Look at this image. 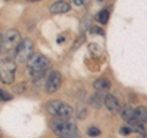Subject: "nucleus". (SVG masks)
Returning a JSON list of instances; mask_svg holds the SVG:
<instances>
[{"mask_svg": "<svg viewBox=\"0 0 147 138\" xmlns=\"http://www.w3.org/2000/svg\"><path fill=\"white\" fill-rule=\"evenodd\" d=\"M52 130L60 137H75L77 135V127L75 122H72L70 118H60L58 117L52 121Z\"/></svg>", "mask_w": 147, "mask_h": 138, "instance_id": "obj_1", "label": "nucleus"}, {"mask_svg": "<svg viewBox=\"0 0 147 138\" xmlns=\"http://www.w3.org/2000/svg\"><path fill=\"white\" fill-rule=\"evenodd\" d=\"M27 68L32 73V75H42L50 68V62L47 57L40 53H32V56L27 61Z\"/></svg>", "mask_w": 147, "mask_h": 138, "instance_id": "obj_2", "label": "nucleus"}, {"mask_svg": "<svg viewBox=\"0 0 147 138\" xmlns=\"http://www.w3.org/2000/svg\"><path fill=\"white\" fill-rule=\"evenodd\" d=\"M21 41V35L17 30H7L0 36V51L9 52V51L16 48Z\"/></svg>", "mask_w": 147, "mask_h": 138, "instance_id": "obj_3", "label": "nucleus"}, {"mask_svg": "<svg viewBox=\"0 0 147 138\" xmlns=\"http://www.w3.org/2000/svg\"><path fill=\"white\" fill-rule=\"evenodd\" d=\"M33 47L34 44L31 38L22 40L15 49V61L18 63L27 62L28 58L32 56V53H33Z\"/></svg>", "mask_w": 147, "mask_h": 138, "instance_id": "obj_4", "label": "nucleus"}, {"mask_svg": "<svg viewBox=\"0 0 147 138\" xmlns=\"http://www.w3.org/2000/svg\"><path fill=\"white\" fill-rule=\"evenodd\" d=\"M16 64L11 59H3L0 62V80L4 84H12L15 80Z\"/></svg>", "mask_w": 147, "mask_h": 138, "instance_id": "obj_5", "label": "nucleus"}, {"mask_svg": "<svg viewBox=\"0 0 147 138\" xmlns=\"http://www.w3.org/2000/svg\"><path fill=\"white\" fill-rule=\"evenodd\" d=\"M61 85V74L57 70L52 72L45 81V91L48 94H54Z\"/></svg>", "mask_w": 147, "mask_h": 138, "instance_id": "obj_6", "label": "nucleus"}, {"mask_svg": "<svg viewBox=\"0 0 147 138\" xmlns=\"http://www.w3.org/2000/svg\"><path fill=\"white\" fill-rule=\"evenodd\" d=\"M104 105L108 109L109 112L112 113H117L118 111H120V104H119L118 99L114 95H107L104 96Z\"/></svg>", "mask_w": 147, "mask_h": 138, "instance_id": "obj_7", "label": "nucleus"}, {"mask_svg": "<svg viewBox=\"0 0 147 138\" xmlns=\"http://www.w3.org/2000/svg\"><path fill=\"white\" fill-rule=\"evenodd\" d=\"M120 116L124 121H131L132 118H135V107L130 106V105H126L124 107H120Z\"/></svg>", "mask_w": 147, "mask_h": 138, "instance_id": "obj_8", "label": "nucleus"}, {"mask_svg": "<svg viewBox=\"0 0 147 138\" xmlns=\"http://www.w3.org/2000/svg\"><path fill=\"white\" fill-rule=\"evenodd\" d=\"M50 11L53 14H63L70 11V5L65 1H57L50 6Z\"/></svg>", "mask_w": 147, "mask_h": 138, "instance_id": "obj_9", "label": "nucleus"}, {"mask_svg": "<svg viewBox=\"0 0 147 138\" xmlns=\"http://www.w3.org/2000/svg\"><path fill=\"white\" fill-rule=\"evenodd\" d=\"M93 86L97 91H102L103 93V91H108L112 84H110L109 79H107V78H99V79H97L93 83Z\"/></svg>", "mask_w": 147, "mask_h": 138, "instance_id": "obj_10", "label": "nucleus"}, {"mask_svg": "<svg viewBox=\"0 0 147 138\" xmlns=\"http://www.w3.org/2000/svg\"><path fill=\"white\" fill-rule=\"evenodd\" d=\"M61 104L63 102L61 101H59V100H52V101H49V102L45 104V110H47L52 116L57 117L58 116V111H59V109H60Z\"/></svg>", "mask_w": 147, "mask_h": 138, "instance_id": "obj_11", "label": "nucleus"}, {"mask_svg": "<svg viewBox=\"0 0 147 138\" xmlns=\"http://www.w3.org/2000/svg\"><path fill=\"white\" fill-rule=\"evenodd\" d=\"M72 112H74V110H72V107L70 106V105L63 102L60 105V109H59V111H58V117L67 120V118H70L72 116Z\"/></svg>", "mask_w": 147, "mask_h": 138, "instance_id": "obj_12", "label": "nucleus"}, {"mask_svg": "<svg viewBox=\"0 0 147 138\" xmlns=\"http://www.w3.org/2000/svg\"><path fill=\"white\" fill-rule=\"evenodd\" d=\"M135 118H137L141 122L147 123V107L140 106L135 109Z\"/></svg>", "mask_w": 147, "mask_h": 138, "instance_id": "obj_13", "label": "nucleus"}, {"mask_svg": "<svg viewBox=\"0 0 147 138\" xmlns=\"http://www.w3.org/2000/svg\"><path fill=\"white\" fill-rule=\"evenodd\" d=\"M100 93H102V91H98L97 94H94V95L91 98V104L93 105V107H96V109H99L100 106H102L103 101H104L103 95L100 94Z\"/></svg>", "mask_w": 147, "mask_h": 138, "instance_id": "obj_14", "label": "nucleus"}, {"mask_svg": "<svg viewBox=\"0 0 147 138\" xmlns=\"http://www.w3.org/2000/svg\"><path fill=\"white\" fill-rule=\"evenodd\" d=\"M109 11L108 10H102V11H99V14L97 15V21L100 22V24H107L108 20H109Z\"/></svg>", "mask_w": 147, "mask_h": 138, "instance_id": "obj_15", "label": "nucleus"}, {"mask_svg": "<svg viewBox=\"0 0 147 138\" xmlns=\"http://www.w3.org/2000/svg\"><path fill=\"white\" fill-rule=\"evenodd\" d=\"M77 116H79V118H85L87 116V107L85 104L79 105V107H77Z\"/></svg>", "mask_w": 147, "mask_h": 138, "instance_id": "obj_16", "label": "nucleus"}, {"mask_svg": "<svg viewBox=\"0 0 147 138\" xmlns=\"http://www.w3.org/2000/svg\"><path fill=\"white\" fill-rule=\"evenodd\" d=\"M11 99H12V95L11 94H9L7 91L3 90V89H0V101H9V100H11Z\"/></svg>", "mask_w": 147, "mask_h": 138, "instance_id": "obj_17", "label": "nucleus"}, {"mask_svg": "<svg viewBox=\"0 0 147 138\" xmlns=\"http://www.w3.org/2000/svg\"><path fill=\"white\" fill-rule=\"evenodd\" d=\"M87 133H88V136H91V137H96V136H99L100 135V131L98 130L97 127H90L88 128V131H87Z\"/></svg>", "mask_w": 147, "mask_h": 138, "instance_id": "obj_18", "label": "nucleus"}, {"mask_svg": "<svg viewBox=\"0 0 147 138\" xmlns=\"http://www.w3.org/2000/svg\"><path fill=\"white\" fill-rule=\"evenodd\" d=\"M131 132V128H127V127H123L120 130V133H124V135H129Z\"/></svg>", "mask_w": 147, "mask_h": 138, "instance_id": "obj_19", "label": "nucleus"}, {"mask_svg": "<svg viewBox=\"0 0 147 138\" xmlns=\"http://www.w3.org/2000/svg\"><path fill=\"white\" fill-rule=\"evenodd\" d=\"M74 3H75V5H82L84 4V0H74Z\"/></svg>", "mask_w": 147, "mask_h": 138, "instance_id": "obj_20", "label": "nucleus"}, {"mask_svg": "<svg viewBox=\"0 0 147 138\" xmlns=\"http://www.w3.org/2000/svg\"><path fill=\"white\" fill-rule=\"evenodd\" d=\"M26 1H28V3H34V1H40V0H26Z\"/></svg>", "mask_w": 147, "mask_h": 138, "instance_id": "obj_21", "label": "nucleus"}]
</instances>
